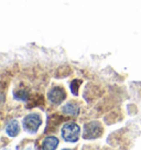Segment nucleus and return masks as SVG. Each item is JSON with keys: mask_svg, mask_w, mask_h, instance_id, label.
<instances>
[{"mask_svg": "<svg viewBox=\"0 0 141 150\" xmlns=\"http://www.w3.org/2000/svg\"><path fill=\"white\" fill-rule=\"evenodd\" d=\"M80 84V81H78V80H74L70 83V89H72V92H73L74 95L77 94V86Z\"/></svg>", "mask_w": 141, "mask_h": 150, "instance_id": "6e6552de", "label": "nucleus"}, {"mask_svg": "<svg viewBox=\"0 0 141 150\" xmlns=\"http://www.w3.org/2000/svg\"><path fill=\"white\" fill-rule=\"evenodd\" d=\"M62 112L66 114V115H70V116H77L80 114V107L78 105L75 103H67L62 107Z\"/></svg>", "mask_w": 141, "mask_h": 150, "instance_id": "0eeeda50", "label": "nucleus"}, {"mask_svg": "<svg viewBox=\"0 0 141 150\" xmlns=\"http://www.w3.org/2000/svg\"><path fill=\"white\" fill-rule=\"evenodd\" d=\"M42 124V119L39 114L31 112L23 118V128L25 131L30 134H35L38 131L39 127Z\"/></svg>", "mask_w": 141, "mask_h": 150, "instance_id": "f03ea898", "label": "nucleus"}, {"mask_svg": "<svg viewBox=\"0 0 141 150\" xmlns=\"http://www.w3.org/2000/svg\"><path fill=\"white\" fill-rule=\"evenodd\" d=\"M6 132L7 135L10 137H16L20 131V127H19V122H17L16 119H11L10 122H7L6 125Z\"/></svg>", "mask_w": 141, "mask_h": 150, "instance_id": "39448f33", "label": "nucleus"}, {"mask_svg": "<svg viewBox=\"0 0 141 150\" xmlns=\"http://www.w3.org/2000/svg\"><path fill=\"white\" fill-rule=\"evenodd\" d=\"M66 97L65 89L61 87V86H54L53 88H51V91L47 94V98L51 102L52 104L59 105L61 104Z\"/></svg>", "mask_w": 141, "mask_h": 150, "instance_id": "20e7f679", "label": "nucleus"}, {"mask_svg": "<svg viewBox=\"0 0 141 150\" xmlns=\"http://www.w3.org/2000/svg\"><path fill=\"white\" fill-rule=\"evenodd\" d=\"M59 145V139L55 136H47L44 138L42 142V148L47 150L56 149Z\"/></svg>", "mask_w": 141, "mask_h": 150, "instance_id": "423d86ee", "label": "nucleus"}, {"mask_svg": "<svg viewBox=\"0 0 141 150\" xmlns=\"http://www.w3.org/2000/svg\"><path fill=\"white\" fill-rule=\"evenodd\" d=\"M62 138L66 142H76L80 139V128L76 122H66L61 129Z\"/></svg>", "mask_w": 141, "mask_h": 150, "instance_id": "f257e3e1", "label": "nucleus"}, {"mask_svg": "<svg viewBox=\"0 0 141 150\" xmlns=\"http://www.w3.org/2000/svg\"><path fill=\"white\" fill-rule=\"evenodd\" d=\"M103 134V127L98 122H90L86 124L84 127V138L85 139H95L100 137Z\"/></svg>", "mask_w": 141, "mask_h": 150, "instance_id": "7ed1b4c3", "label": "nucleus"}]
</instances>
